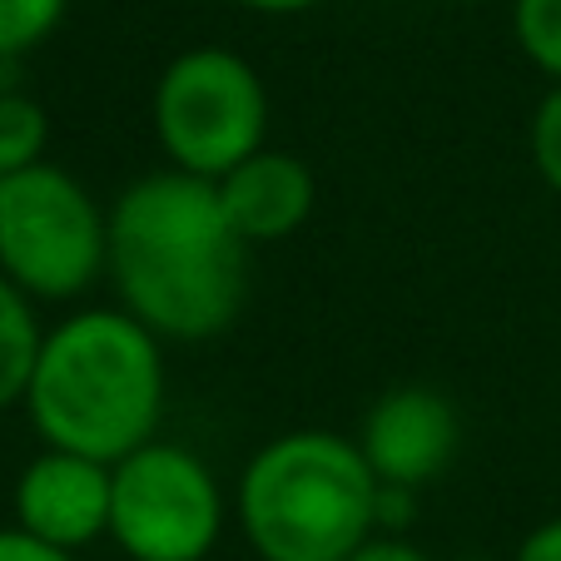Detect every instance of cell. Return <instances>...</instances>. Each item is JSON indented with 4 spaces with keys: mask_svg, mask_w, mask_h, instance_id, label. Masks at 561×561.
<instances>
[{
    "mask_svg": "<svg viewBox=\"0 0 561 561\" xmlns=\"http://www.w3.org/2000/svg\"><path fill=\"white\" fill-rule=\"evenodd\" d=\"M105 284L159 343H209L249 304V244L209 180L149 170L110 204Z\"/></svg>",
    "mask_w": 561,
    "mask_h": 561,
    "instance_id": "1",
    "label": "cell"
},
{
    "mask_svg": "<svg viewBox=\"0 0 561 561\" xmlns=\"http://www.w3.org/2000/svg\"><path fill=\"white\" fill-rule=\"evenodd\" d=\"M21 408L41 447H65L110 467L125 462L164 427V343L119 304L70 308L45 329Z\"/></svg>",
    "mask_w": 561,
    "mask_h": 561,
    "instance_id": "2",
    "label": "cell"
},
{
    "mask_svg": "<svg viewBox=\"0 0 561 561\" xmlns=\"http://www.w3.org/2000/svg\"><path fill=\"white\" fill-rule=\"evenodd\" d=\"M378 477L333 427H288L254 447L233 517L259 561H348L373 537Z\"/></svg>",
    "mask_w": 561,
    "mask_h": 561,
    "instance_id": "3",
    "label": "cell"
},
{
    "mask_svg": "<svg viewBox=\"0 0 561 561\" xmlns=\"http://www.w3.org/2000/svg\"><path fill=\"white\" fill-rule=\"evenodd\" d=\"M268 100L264 75L229 45H190L154 80L149 125L164 154V170L219 184L244 159L268 149Z\"/></svg>",
    "mask_w": 561,
    "mask_h": 561,
    "instance_id": "4",
    "label": "cell"
},
{
    "mask_svg": "<svg viewBox=\"0 0 561 561\" xmlns=\"http://www.w3.org/2000/svg\"><path fill=\"white\" fill-rule=\"evenodd\" d=\"M0 274L31 304H75L110 274V204L45 159L0 180Z\"/></svg>",
    "mask_w": 561,
    "mask_h": 561,
    "instance_id": "5",
    "label": "cell"
},
{
    "mask_svg": "<svg viewBox=\"0 0 561 561\" xmlns=\"http://www.w3.org/2000/svg\"><path fill=\"white\" fill-rule=\"evenodd\" d=\"M229 492L209 457L154 437L115 462L110 541L125 561H209L229 527Z\"/></svg>",
    "mask_w": 561,
    "mask_h": 561,
    "instance_id": "6",
    "label": "cell"
},
{
    "mask_svg": "<svg viewBox=\"0 0 561 561\" xmlns=\"http://www.w3.org/2000/svg\"><path fill=\"white\" fill-rule=\"evenodd\" d=\"M110 507H115V467L65 447H41L15 472L11 488V527L75 557L110 537Z\"/></svg>",
    "mask_w": 561,
    "mask_h": 561,
    "instance_id": "7",
    "label": "cell"
},
{
    "mask_svg": "<svg viewBox=\"0 0 561 561\" xmlns=\"http://www.w3.org/2000/svg\"><path fill=\"white\" fill-rule=\"evenodd\" d=\"M353 443L378 482L423 492L453 467L457 443H462V417L447 392L427 388V382H403V388H388L363 413Z\"/></svg>",
    "mask_w": 561,
    "mask_h": 561,
    "instance_id": "8",
    "label": "cell"
},
{
    "mask_svg": "<svg viewBox=\"0 0 561 561\" xmlns=\"http://www.w3.org/2000/svg\"><path fill=\"white\" fill-rule=\"evenodd\" d=\"M219 204L229 214L233 233L249 249L284 244L313 219L318 209V180L294 149H259L254 159H244L239 170H229L219 184Z\"/></svg>",
    "mask_w": 561,
    "mask_h": 561,
    "instance_id": "9",
    "label": "cell"
},
{
    "mask_svg": "<svg viewBox=\"0 0 561 561\" xmlns=\"http://www.w3.org/2000/svg\"><path fill=\"white\" fill-rule=\"evenodd\" d=\"M41 343H45L41 304H31L11 278L0 274V413L25 403Z\"/></svg>",
    "mask_w": 561,
    "mask_h": 561,
    "instance_id": "10",
    "label": "cell"
},
{
    "mask_svg": "<svg viewBox=\"0 0 561 561\" xmlns=\"http://www.w3.org/2000/svg\"><path fill=\"white\" fill-rule=\"evenodd\" d=\"M50 149V115L21 85H0V180L45 164Z\"/></svg>",
    "mask_w": 561,
    "mask_h": 561,
    "instance_id": "11",
    "label": "cell"
},
{
    "mask_svg": "<svg viewBox=\"0 0 561 561\" xmlns=\"http://www.w3.org/2000/svg\"><path fill=\"white\" fill-rule=\"evenodd\" d=\"M65 15H70V0H0V65H15L41 50L60 31Z\"/></svg>",
    "mask_w": 561,
    "mask_h": 561,
    "instance_id": "12",
    "label": "cell"
},
{
    "mask_svg": "<svg viewBox=\"0 0 561 561\" xmlns=\"http://www.w3.org/2000/svg\"><path fill=\"white\" fill-rule=\"evenodd\" d=\"M512 35L531 70L561 85V0H512Z\"/></svg>",
    "mask_w": 561,
    "mask_h": 561,
    "instance_id": "13",
    "label": "cell"
},
{
    "mask_svg": "<svg viewBox=\"0 0 561 561\" xmlns=\"http://www.w3.org/2000/svg\"><path fill=\"white\" fill-rule=\"evenodd\" d=\"M527 154L537 180L561 199V85H547L527 119Z\"/></svg>",
    "mask_w": 561,
    "mask_h": 561,
    "instance_id": "14",
    "label": "cell"
},
{
    "mask_svg": "<svg viewBox=\"0 0 561 561\" xmlns=\"http://www.w3.org/2000/svg\"><path fill=\"white\" fill-rule=\"evenodd\" d=\"M413 517H417V492L413 488H392V482H378V497H373V527L408 537Z\"/></svg>",
    "mask_w": 561,
    "mask_h": 561,
    "instance_id": "15",
    "label": "cell"
},
{
    "mask_svg": "<svg viewBox=\"0 0 561 561\" xmlns=\"http://www.w3.org/2000/svg\"><path fill=\"white\" fill-rule=\"evenodd\" d=\"M0 561H80V557L50 547V541L31 537V531H21V527H0Z\"/></svg>",
    "mask_w": 561,
    "mask_h": 561,
    "instance_id": "16",
    "label": "cell"
},
{
    "mask_svg": "<svg viewBox=\"0 0 561 561\" xmlns=\"http://www.w3.org/2000/svg\"><path fill=\"white\" fill-rule=\"evenodd\" d=\"M348 561H433L413 537H398V531H373Z\"/></svg>",
    "mask_w": 561,
    "mask_h": 561,
    "instance_id": "17",
    "label": "cell"
},
{
    "mask_svg": "<svg viewBox=\"0 0 561 561\" xmlns=\"http://www.w3.org/2000/svg\"><path fill=\"white\" fill-rule=\"evenodd\" d=\"M512 561H561V512L547 522H537V527L522 537V547Z\"/></svg>",
    "mask_w": 561,
    "mask_h": 561,
    "instance_id": "18",
    "label": "cell"
},
{
    "mask_svg": "<svg viewBox=\"0 0 561 561\" xmlns=\"http://www.w3.org/2000/svg\"><path fill=\"white\" fill-rule=\"evenodd\" d=\"M229 5L254 11V15H304V11H313V5H323V0H229Z\"/></svg>",
    "mask_w": 561,
    "mask_h": 561,
    "instance_id": "19",
    "label": "cell"
},
{
    "mask_svg": "<svg viewBox=\"0 0 561 561\" xmlns=\"http://www.w3.org/2000/svg\"><path fill=\"white\" fill-rule=\"evenodd\" d=\"M453 561H502V557H477V551H467V557H453Z\"/></svg>",
    "mask_w": 561,
    "mask_h": 561,
    "instance_id": "20",
    "label": "cell"
},
{
    "mask_svg": "<svg viewBox=\"0 0 561 561\" xmlns=\"http://www.w3.org/2000/svg\"><path fill=\"white\" fill-rule=\"evenodd\" d=\"M457 5H492V0H457Z\"/></svg>",
    "mask_w": 561,
    "mask_h": 561,
    "instance_id": "21",
    "label": "cell"
}]
</instances>
